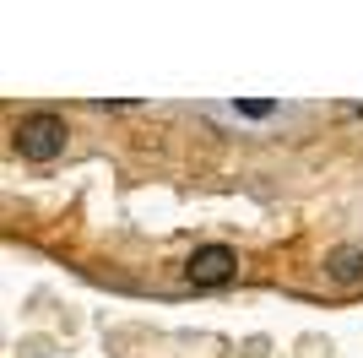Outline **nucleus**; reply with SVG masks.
Returning a JSON list of instances; mask_svg holds the SVG:
<instances>
[{
	"label": "nucleus",
	"instance_id": "1",
	"mask_svg": "<svg viewBox=\"0 0 363 358\" xmlns=\"http://www.w3.org/2000/svg\"><path fill=\"white\" fill-rule=\"evenodd\" d=\"M65 119L60 114H28L22 125H16V152L28 158V163H55L65 152Z\"/></svg>",
	"mask_w": 363,
	"mask_h": 358
},
{
	"label": "nucleus",
	"instance_id": "2",
	"mask_svg": "<svg viewBox=\"0 0 363 358\" xmlns=\"http://www.w3.org/2000/svg\"><path fill=\"white\" fill-rule=\"evenodd\" d=\"M233 266H239V255L228 250V244H201V250L184 261V277H190L196 288H217V283L233 277Z\"/></svg>",
	"mask_w": 363,
	"mask_h": 358
},
{
	"label": "nucleus",
	"instance_id": "3",
	"mask_svg": "<svg viewBox=\"0 0 363 358\" xmlns=\"http://www.w3.org/2000/svg\"><path fill=\"white\" fill-rule=\"evenodd\" d=\"M331 277L336 283H363V250H336L331 255Z\"/></svg>",
	"mask_w": 363,
	"mask_h": 358
},
{
	"label": "nucleus",
	"instance_id": "4",
	"mask_svg": "<svg viewBox=\"0 0 363 358\" xmlns=\"http://www.w3.org/2000/svg\"><path fill=\"white\" fill-rule=\"evenodd\" d=\"M272 109H277L272 98H244V104H239V114H244V119H266Z\"/></svg>",
	"mask_w": 363,
	"mask_h": 358
}]
</instances>
